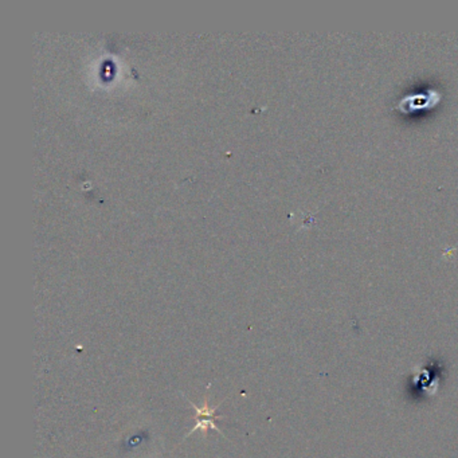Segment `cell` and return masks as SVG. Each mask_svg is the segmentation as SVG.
Instances as JSON below:
<instances>
[{"label": "cell", "instance_id": "7a4b0ae2", "mask_svg": "<svg viewBox=\"0 0 458 458\" xmlns=\"http://www.w3.org/2000/svg\"><path fill=\"white\" fill-rule=\"evenodd\" d=\"M193 407H194V410L197 411V425L193 428V430L188 433V435L190 434H193L195 430L198 429H201L204 433L207 431V429H214L217 430V431H219V429L217 428V425H215V422H214V418H222V417H219V415H215V410H217V407H219V406H217V407H214V408H210L208 407V402L206 401L204 402V404H203V407H197L194 403H190Z\"/></svg>", "mask_w": 458, "mask_h": 458}, {"label": "cell", "instance_id": "6da1fadb", "mask_svg": "<svg viewBox=\"0 0 458 458\" xmlns=\"http://www.w3.org/2000/svg\"><path fill=\"white\" fill-rule=\"evenodd\" d=\"M441 100V94L437 90H428L426 93L411 94L403 97L397 104V109L403 113H410L419 109H430L433 105H437Z\"/></svg>", "mask_w": 458, "mask_h": 458}]
</instances>
